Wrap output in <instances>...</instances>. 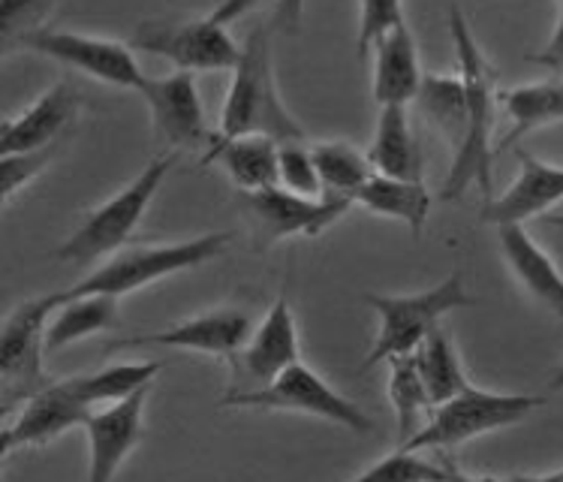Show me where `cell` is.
<instances>
[{
  "label": "cell",
  "mask_w": 563,
  "mask_h": 482,
  "mask_svg": "<svg viewBox=\"0 0 563 482\" xmlns=\"http://www.w3.org/2000/svg\"><path fill=\"white\" fill-rule=\"evenodd\" d=\"M244 211L251 215L256 235L265 248L275 241L292 239V235H322L332 223L350 211V199L334 196H299L284 187L260 190V194H242Z\"/></svg>",
  "instance_id": "12"
},
{
  "label": "cell",
  "mask_w": 563,
  "mask_h": 482,
  "mask_svg": "<svg viewBox=\"0 0 563 482\" xmlns=\"http://www.w3.org/2000/svg\"><path fill=\"white\" fill-rule=\"evenodd\" d=\"M549 390L563 392V362H561V368H558V371L552 374V380H549Z\"/></svg>",
  "instance_id": "38"
},
{
  "label": "cell",
  "mask_w": 563,
  "mask_h": 482,
  "mask_svg": "<svg viewBox=\"0 0 563 482\" xmlns=\"http://www.w3.org/2000/svg\"><path fill=\"white\" fill-rule=\"evenodd\" d=\"M500 482H563V468L554 473H537V476H506Z\"/></svg>",
  "instance_id": "37"
},
{
  "label": "cell",
  "mask_w": 563,
  "mask_h": 482,
  "mask_svg": "<svg viewBox=\"0 0 563 482\" xmlns=\"http://www.w3.org/2000/svg\"><path fill=\"white\" fill-rule=\"evenodd\" d=\"M19 46L34 52V55H43V58L58 61L64 67L79 69V73L97 81L115 85V88H133V91H139V85L145 79L136 55L130 52V46L118 43V40L36 28V31L19 40Z\"/></svg>",
  "instance_id": "10"
},
{
  "label": "cell",
  "mask_w": 563,
  "mask_h": 482,
  "mask_svg": "<svg viewBox=\"0 0 563 482\" xmlns=\"http://www.w3.org/2000/svg\"><path fill=\"white\" fill-rule=\"evenodd\" d=\"M313 149V163L320 173L322 196H334V199H350L356 206L358 190L374 178V166H371L368 154L353 149L350 142H317Z\"/></svg>",
  "instance_id": "29"
},
{
  "label": "cell",
  "mask_w": 563,
  "mask_h": 482,
  "mask_svg": "<svg viewBox=\"0 0 563 482\" xmlns=\"http://www.w3.org/2000/svg\"><path fill=\"white\" fill-rule=\"evenodd\" d=\"M549 223H554V227H563V218H545Z\"/></svg>",
  "instance_id": "39"
},
{
  "label": "cell",
  "mask_w": 563,
  "mask_h": 482,
  "mask_svg": "<svg viewBox=\"0 0 563 482\" xmlns=\"http://www.w3.org/2000/svg\"><path fill=\"white\" fill-rule=\"evenodd\" d=\"M416 103H419V112L438 127L440 136L446 139L452 157H455L467 139V91H464L461 73L426 76Z\"/></svg>",
  "instance_id": "25"
},
{
  "label": "cell",
  "mask_w": 563,
  "mask_h": 482,
  "mask_svg": "<svg viewBox=\"0 0 563 482\" xmlns=\"http://www.w3.org/2000/svg\"><path fill=\"white\" fill-rule=\"evenodd\" d=\"M277 175H280V187L289 194L299 196H322L320 173L313 163V149L308 142H284L280 145V157H277Z\"/></svg>",
  "instance_id": "32"
},
{
  "label": "cell",
  "mask_w": 563,
  "mask_h": 482,
  "mask_svg": "<svg viewBox=\"0 0 563 482\" xmlns=\"http://www.w3.org/2000/svg\"><path fill=\"white\" fill-rule=\"evenodd\" d=\"M242 136H268L275 142H305V127L289 112L275 81L272 24H256L242 43V61L232 73L220 112V130L211 145Z\"/></svg>",
  "instance_id": "2"
},
{
  "label": "cell",
  "mask_w": 563,
  "mask_h": 482,
  "mask_svg": "<svg viewBox=\"0 0 563 482\" xmlns=\"http://www.w3.org/2000/svg\"><path fill=\"white\" fill-rule=\"evenodd\" d=\"M528 61L537 67H545L549 73H563V7H558V24H554L552 40L540 52L528 55Z\"/></svg>",
  "instance_id": "35"
},
{
  "label": "cell",
  "mask_w": 563,
  "mask_h": 482,
  "mask_svg": "<svg viewBox=\"0 0 563 482\" xmlns=\"http://www.w3.org/2000/svg\"><path fill=\"white\" fill-rule=\"evenodd\" d=\"M365 302L379 317V332L374 338L371 353L362 362V371H371L379 362H391L398 357H413L446 314L473 305L464 289L461 272H452L443 284L426 289V293H416V296H374L368 293Z\"/></svg>",
  "instance_id": "7"
},
{
  "label": "cell",
  "mask_w": 563,
  "mask_h": 482,
  "mask_svg": "<svg viewBox=\"0 0 563 482\" xmlns=\"http://www.w3.org/2000/svg\"><path fill=\"white\" fill-rule=\"evenodd\" d=\"M449 34L459 52V73L467 91V139L452 157L446 182L440 190L443 202H455L471 184H479L492 199V166H495V118L500 94L495 91V69L485 61L483 48L467 28L459 7H449Z\"/></svg>",
  "instance_id": "1"
},
{
  "label": "cell",
  "mask_w": 563,
  "mask_h": 482,
  "mask_svg": "<svg viewBox=\"0 0 563 482\" xmlns=\"http://www.w3.org/2000/svg\"><path fill=\"white\" fill-rule=\"evenodd\" d=\"M247 10V3H227L199 19H148L139 22L133 46L169 61L175 73H235L242 43L232 40L230 22Z\"/></svg>",
  "instance_id": "3"
},
{
  "label": "cell",
  "mask_w": 563,
  "mask_h": 482,
  "mask_svg": "<svg viewBox=\"0 0 563 482\" xmlns=\"http://www.w3.org/2000/svg\"><path fill=\"white\" fill-rule=\"evenodd\" d=\"M446 482L449 471L446 461L434 464V461L419 459V452H391L386 459H379L377 464H371L368 471L358 473L356 480L350 482Z\"/></svg>",
  "instance_id": "31"
},
{
  "label": "cell",
  "mask_w": 563,
  "mask_h": 482,
  "mask_svg": "<svg viewBox=\"0 0 563 482\" xmlns=\"http://www.w3.org/2000/svg\"><path fill=\"white\" fill-rule=\"evenodd\" d=\"M163 371V362H118V365H106L93 374H79L69 377L67 386L81 402L93 407V404H118L136 395L142 390H151L154 377Z\"/></svg>",
  "instance_id": "28"
},
{
  "label": "cell",
  "mask_w": 563,
  "mask_h": 482,
  "mask_svg": "<svg viewBox=\"0 0 563 482\" xmlns=\"http://www.w3.org/2000/svg\"><path fill=\"white\" fill-rule=\"evenodd\" d=\"M401 22H407L401 3L395 0H368L358 7V58H368L374 55V48L386 40V36L398 28Z\"/></svg>",
  "instance_id": "33"
},
{
  "label": "cell",
  "mask_w": 563,
  "mask_h": 482,
  "mask_svg": "<svg viewBox=\"0 0 563 482\" xmlns=\"http://www.w3.org/2000/svg\"><path fill=\"white\" fill-rule=\"evenodd\" d=\"M58 310V296H40L12 310L0 332V404L10 414L15 404H27L36 392L52 386L43 368L48 322Z\"/></svg>",
  "instance_id": "9"
},
{
  "label": "cell",
  "mask_w": 563,
  "mask_h": 482,
  "mask_svg": "<svg viewBox=\"0 0 563 482\" xmlns=\"http://www.w3.org/2000/svg\"><path fill=\"white\" fill-rule=\"evenodd\" d=\"M426 73L419 67L416 36L410 24L401 22L374 48V100L379 109L407 106L419 97Z\"/></svg>",
  "instance_id": "20"
},
{
  "label": "cell",
  "mask_w": 563,
  "mask_h": 482,
  "mask_svg": "<svg viewBox=\"0 0 563 482\" xmlns=\"http://www.w3.org/2000/svg\"><path fill=\"white\" fill-rule=\"evenodd\" d=\"M431 482H438V480H431ZM446 482H449V480H446Z\"/></svg>",
  "instance_id": "40"
},
{
  "label": "cell",
  "mask_w": 563,
  "mask_h": 482,
  "mask_svg": "<svg viewBox=\"0 0 563 482\" xmlns=\"http://www.w3.org/2000/svg\"><path fill=\"white\" fill-rule=\"evenodd\" d=\"M500 251L530 299L563 317V275L525 227H500Z\"/></svg>",
  "instance_id": "19"
},
{
  "label": "cell",
  "mask_w": 563,
  "mask_h": 482,
  "mask_svg": "<svg viewBox=\"0 0 563 482\" xmlns=\"http://www.w3.org/2000/svg\"><path fill=\"white\" fill-rule=\"evenodd\" d=\"M301 362L299 326L292 317L287 293H280L272 310L265 314L251 341L232 359V392H256L275 383L284 371Z\"/></svg>",
  "instance_id": "11"
},
{
  "label": "cell",
  "mask_w": 563,
  "mask_h": 482,
  "mask_svg": "<svg viewBox=\"0 0 563 482\" xmlns=\"http://www.w3.org/2000/svg\"><path fill=\"white\" fill-rule=\"evenodd\" d=\"M79 109L81 97L73 85H67V81L52 85L46 94H40V100L34 106H27L22 116L10 118L3 124V130H0V157L27 154V151H40L60 142V133L79 118Z\"/></svg>",
  "instance_id": "18"
},
{
  "label": "cell",
  "mask_w": 563,
  "mask_h": 482,
  "mask_svg": "<svg viewBox=\"0 0 563 482\" xmlns=\"http://www.w3.org/2000/svg\"><path fill=\"white\" fill-rule=\"evenodd\" d=\"M500 109L509 118V130L497 139L495 157L516 149L521 139L540 127L561 124L563 121V81H537L518 85L512 91L500 94Z\"/></svg>",
  "instance_id": "23"
},
{
  "label": "cell",
  "mask_w": 563,
  "mask_h": 482,
  "mask_svg": "<svg viewBox=\"0 0 563 482\" xmlns=\"http://www.w3.org/2000/svg\"><path fill=\"white\" fill-rule=\"evenodd\" d=\"M374 173L398 182H422V151L416 145L407 106L379 109L374 142L368 149Z\"/></svg>",
  "instance_id": "22"
},
{
  "label": "cell",
  "mask_w": 563,
  "mask_h": 482,
  "mask_svg": "<svg viewBox=\"0 0 563 482\" xmlns=\"http://www.w3.org/2000/svg\"><path fill=\"white\" fill-rule=\"evenodd\" d=\"M542 404H545L542 395L488 392L471 386L452 402L434 407L431 419L407 443H401V449L404 452H440V449L461 447L476 437L525 423Z\"/></svg>",
  "instance_id": "6"
},
{
  "label": "cell",
  "mask_w": 563,
  "mask_h": 482,
  "mask_svg": "<svg viewBox=\"0 0 563 482\" xmlns=\"http://www.w3.org/2000/svg\"><path fill=\"white\" fill-rule=\"evenodd\" d=\"M91 414V407L69 390L67 380L52 383L48 390L36 392L31 402L22 404L19 416L3 428L0 452H3V459H10L15 449L46 447L60 435H67L69 428H85Z\"/></svg>",
  "instance_id": "16"
},
{
  "label": "cell",
  "mask_w": 563,
  "mask_h": 482,
  "mask_svg": "<svg viewBox=\"0 0 563 482\" xmlns=\"http://www.w3.org/2000/svg\"><path fill=\"white\" fill-rule=\"evenodd\" d=\"M220 407H239V410H268V414H305L325 419V423L344 425L353 435H371L374 419H371L358 404L346 395L332 390L325 380L308 368L305 362L284 371L275 383L256 392H230L220 398Z\"/></svg>",
  "instance_id": "8"
},
{
  "label": "cell",
  "mask_w": 563,
  "mask_h": 482,
  "mask_svg": "<svg viewBox=\"0 0 563 482\" xmlns=\"http://www.w3.org/2000/svg\"><path fill=\"white\" fill-rule=\"evenodd\" d=\"M60 142L46 145L40 151H27V154H10V157H0V199L10 202L12 196L22 190L24 184H31L36 175L46 169L48 163L55 161Z\"/></svg>",
  "instance_id": "34"
},
{
  "label": "cell",
  "mask_w": 563,
  "mask_h": 482,
  "mask_svg": "<svg viewBox=\"0 0 563 482\" xmlns=\"http://www.w3.org/2000/svg\"><path fill=\"white\" fill-rule=\"evenodd\" d=\"M277 157H280V142H275V139L242 136L211 145L202 163H220L223 173L230 175L232 184L242 194H260V190L280 187Z\"/></svg>",
  "instance_id": "21"
},
{
  "label": "cell",
  "mask_w": 563,
  "mask_h": 482,
  "mask_svg": "<svg viewBox=\"0 0 563 482\" xmlns=\"http://www.w3.org/2000/svg\"><path fill=\"white\" fill-rule=\"evenodd\" d=\"M230 232H208L199 239L175 241V244H151V248H130L115 253L109 263L97 265L91 275L79 284L64 289L60 296H126L136 289L157 284L163 277H173L187 269H199L227 251Z\"/></svg>",
  "instance_id": "5"
},
{
  "label": "cell",
  "mask_w": 563,
  "mask_h": 482,
  "mask_svg": "<svg viewBox=\"0 0 563 482\" xmlns=\"http://www.w3.org/2000/svg\"><path fill=\"white\" fill-rule=\"evenodd\" d=\"M446 471L449 482H500V476H467V473H461L459 468H452V461H446Z\"/></svg>",
  "instance_id": "36"
},
{
  "label": "cell",
  "mask_w": 563,
  "mask_h": 482,
  "mask_svg": "<svg viewBox=\"0 0 563 482\" xmlns=\"http://www.w3.org/2000/svg\"><path fill=\"white\" fill-rule=\"evenodd\" d=\"M431 202L434 199L422 182H398V178H383V175H374L356 196V206L368 208L383 218L401 220L413 235H422L426 230Z\"/></svg>",
  "instance_id": "26"
},
{
  "label": "cell",
  "mask_w": 563,
  "mask_h": 482,
  "mask_svg": "<svg viewBox=\"0 0 563 482\" xmlns=\"http://www.w3.org/2000/svg\"><path fill=\"white\" fill-rule=\"evenodd\" d=\"M151 109V121L157 136L173 145L175 154L185 149H211V133L206 127V109L196 88L194 73H169V76H145L139 85Z\"/></svg>",
  "instance_id": "13"
},
{
  "label": "cell",
  "mask_w": 563,
  "mask_h": 482,
  "mask_svg": "<svg viewBox=\"0 0 563 482\" xmlns=\"http://www.w3.org/2000/svg\"><path fill=\"white\" fill-rule=\"evenodd\" d=\"M145 402L148 390L130 395L124 402L109 404L91 414L85 423L88 437V482H112L130 452L145 437Z\"/></svg>",
  "instance_id": "14"
},
{
  "label": "cell",
  "mask_w": 563,
  "mask_h": 482,
  "mask_svg": "<svg viewBox=\"0 0 563 482\" xmlns=\"http://www.w3.org/2000/svg\"><path fill=\"white\" fill-rule=\"evenodd\" d=\"M55 296H58V310L48 322V353L64 350L76 341H85L91 335L109 332L121 320L115 296H60V293H55Z\"/></svg>",
  "instance_id": "24"
},
{
  "label": "cell",
  "mask_w": 563,
  "mask_h": 482,
  "mask_svg": "<svg viewBox=\"0 0 563 482\" xmlns=\"http://www.w3.org/2000/svg\"><path fill=\"white\" fill-rule=\"evenodd\" d=\"M386 390H389L391 410H395V419H398V437H401V443H407L419 431L416 428L419 416L434 410L431 395H428L426 383H422V374H419V365H416V357L391 359L389 386Z\"/></svg>",
  "instance_id": "30"
},
{
  "label": "cell",
  "mask_w": 563,
  "mask_h": 482,
  "mask_svg": "<svg viewBox=\"0 0 563 482\" xmlns=\"http://www.w3.org/2000/svg\"><path fill=\"white\" fill-rule=\"evenodd\" d=\"M413 357L434 407L452 402L455 395H461V392L473 386L471 380H467V371L461 365L455 341H452V335L443 326H438L434 332L428 335Z\"/></svg>",
  "instance_id": "27"
},
{
  "label": "cell",
  "mask_w": 563,
  "mask_h": 482,
  "mask_svg": "<svg viewBox=\"0 0 563 482\" xmlns=\"http://www.w3.org/2000/svg\"><path fill=\"white\" fill-rule=\"evenodd\" d=\"M178 154H161L142 169V173L126 184L121 194H115L109 202L93 208L81 227L69 235L58 251L52 253L55 260L76 269H91L93 263H109L115 253L124 251V244L133 239V232L145 218L151 199L166 182Z\"/></svg>",
  "instance_id": "4"
},
{
  "label": "cell",
  "mask_w": 563,
  "mask_h": 482,
  "mask_svg": "<svg viewBox=\"0 0 563 482\" xmlns=\"http://www.w3.org/2000/svg\"><path fill=\"white\" fill-rule=\"evenodd\" d=\"M521 173L500 196L485 199L479 218L483 223L500 227H525V220L549 215L558 202H563V166L545 163L533 154H518Z\"/></svg>",
  "instance_id": "17"
},
{
  "label": "cell",
  "mask_w": 563,
  "mask_h": 482,
  "mask_svg": "<svg viewBox=\"0 0 563 482\" xmlns=\"http://www.w3.org/2000/svg\"><path fill=\"white\" fill-rule=\"evenodd\" d=\"M251 317L235 308L208 310L202 317H190L163 329V332L136 335V338H118L109 344V350L121 347H175V350H196L208 357L235 359L247 341H251Z\"/></svg>",
  "instance_id": "15"
}]
</instances>
